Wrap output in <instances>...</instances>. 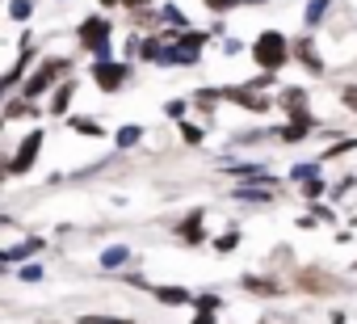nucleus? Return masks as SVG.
<instances>
[{
    "label": "nucleus",
    "mask_w": 357,
    "mask_h": 324,
    "mask_svg": "<svg viewBox=\"0 0 357 324\" xmlns=\"http://www.w3.org/2000/svg\"><path fill=\"white\" fill-rule=\"evenodd\" d=\"M223 93V101H236L244 114H269V110H278L269 97H261V93H252V89H244V84H227V89H219Z\"/></svg>",
    "instance_id": "nucleus-7"
},
{
    "label": "nucleus",
    "mask_w": 357,
    "mask_h": 324,
    "mask_svg": "<svg viewBox=\"0 0 357 324\" xmlns=\"http://www.w3.org/2000/svg\"><path fill=\"white\" fill-rule=\"evenodd\" d=\"M219 51H223V55H240V51H244V43H240V38H223V43H219Z\"/></svg>",
    "instance_id": "nucleus-38"
},
{
    "label": "nucleus",
    "mask_w": 357,
    "mask_h": 324,
    "mask_svg": "<svg viewBox=\"0 0 357 324\" xmlns=\"http://www.w3.org/2000/svg\"><path fill=\"white\" fill-rule=\"evenodd\" d=\"M286 118H307L311 114V97H307V89L303 84H286L282 93H278V101H273Z\"/></svg>",
    "instance_id": "nucleus-10"
},
{
    "label": "nucleus",
    "mask_w": 357,
    "mask_h": 324,
    "mask_svg": "<svg viewBox=\"0 0 357 324\" xmlns=\"http://www.w3.org/2000/svg\"><path fill=\"white\" fill-rule=\"evenodd\" d=\"M215 320H219V311H198L190 324H215Z\"/></svg>",
    "instance_id": "nucleus-39"
},
{
    "label": "nucleus",
    "mask_w": 357,
    "mask_h": 324,
    "mask_svg": "<svg viewBox=\"0 0 357 324\" xmlns=\"http://www.w3.org/2000/svg\"><path fill=\"white\" fill-rule=\"evenodd\" d=\"M80 324H130L126 316H80Z\"/></svg>",
    "instance_id": "nucleus-35"
},
{
    "label": "nucleus",
    "mask_w": 357,
    "mask_h": 324,
    "mask_svg": "<svg viewBox=\"0 0 357 324\" xmlns=\"http://www.w3.org/2000/svg\"><path fill=\"white\" fill-rule=\"evenodd\" d=\"M340 101H344L349 114H357V84H344V89H340Z\"/></svg>",
    "instance_id": "nucleus-36"
},
{
    "label": "nucleus",
    "mask_w": 357,
    "mask_h": 324,
    "mask_svg": "<svg viewBox=\"0 0 357 324\" xmlns=\"http://www.w3.org/2000/svg\"><path fill=\"white\" fill-rule=\"evenodd\" d=\"M43 143H47V135H43V131H30V135L17 143V152L9 156V177H26V173L34 169V160H38Z\"/></svg>",
    "instance_id": "nucleus-5"
},
{
    "label": "nucleus",
    "mask_w": 357,
    "mask_h": 324,
    "mask_svg": "<svg viewBox=\"0 0 357 324\" xmlns=\"http://www.w3.org/2000/svg\"><path fill=\"white\" fill-rule=\"evenodd\" d=\"M76 43L93 59H114V17L109 13H89L76 26Z\"/></svg>",
    "instance_id": "nucleus-2"
},
{
    "label": "nucleus",
    "mask_w": 357,
    "mask_h": 324,
    "mask_svg": "<svg viewBox=\"0 0 357 324\" xmlns=\"http://www.w3.org/2000/svg\"><path fill=\"white\" fill-rule=\"evenodd\" d=\"M223 173H227V177H236L240 186H269V190H278V186H282V177H273L265 165H223Z\"/></svg>",
    "instance_id": "nucleus-9"
},
{
    "label": "nucleus",
    "mask_w": 357,
    "mask_h": 324,
    "mask_svg": "<svg viewBox=\"0 0 357 324\" xmlns=\"http://www.w3.org/2000/svg\"><path fill=\"white\" fill-rule=\"evenodd\" d=\"M298 190H303L307 202H319V198H328V177L324 173L319 177H307V182H298Z\"/></svg>",
    "instance_id": "nucleus-23"
},
{
    "label": "nucleus",
    "mask_w": 357,
    "mask_h": 324,
    "mask_svg": "<svg viewBox=\"0 0 357 324\" xmlns=\"http://www.w3.org/2000/svg\"><path fill=\"white\" fill-rule=\"evenodd\" d=\"M353 186H357V177H353V173H349V177H344V182H336V186H328V198H344V194H349V190H353Z\"/></svg>",
    "instance_id": "nucleus-34"
},
{
    "label": "nucleus",
    "mask_w": 357,
    "mask_h": 324,
    "mask_svg": "<svg viewBox=\"0 0 357 324\" xmlns=\"http://www.w3.org/2000/svg\"><path fill=\"white\" fill-rule=\"evenodd\" d=\"M164 118H172V122H181V118H190V101H185V97H172V101L164 105Z\"/></svg>",
    "instance_id": "nucleus-29"
},
{
    "label": "nucleus",
    "mask_w": 357,
    "mask_h": 324,
    "mask_svg": "<svg viewBox=\"0 0 357 324\" xmlns=\"http://www.w3.org/2000/svg\"><path fill=\"white\" fill-rule=\"evenodd\" d=\"M72 59L68 55H43L34 68H30V76L22 80V97H30V101H38V97H47L63 76H72Z\"/></svg>",
    "instance_id": "nucleus-1"
},
{
    "label": "nucleus",
    "mask_w": 357,
    "mask_h": 324,
    "mask_svg": "<svg viewBox=\"0 0 357 324\" xmlns=\"http://www.w3.org/2000/svg\"><path fill=\"white\" fill-rule=\"evenodd\" d=\"M89 80L101 93H122L130 80V59H93L89 64Z\"/></svg>",
    "instance_id": "nucleus-4"
},
{
    "label": "nucleus",
    "mask_w": 357,
    "mask_h": 324,
    "mask_svg": "<svg viewBox=\"0 0 357 324\" xmlns=\"http://www.w3.org/2000/svg\"><path fill=\"white\" fill-rule=\"evenodd\" d=\"M76 89H80V80H76V76H63V80L51 89V105H47V114H51V118H63V114H72Z\"/></svg>",
    "instance_id": "nucleus-11"
},
{
    "label": "nucleus",
    "mask_w": 357,
    "mask_h": 324,
    "mask_svg": "<svg viewBox=\"0 0 357 324\" xmlns=\"http://www.w3.org/2000/svg\"><path fill=\"white\" fill-rule=\"evenodd\" d=\"M236 198L240 202H252V207H269L278 198V190H269V186H236Z\"/></svg>",
    "instance_id": "nucleus-17"
},
{
    "label": "nucleus",
    "mask_w": 357,
    "mask_h": 324,
    "mask_svg": "<svg viewBox=\"0 0 357 324\" xmlns=\"http://www.w3.org/2000/svg\"><path fill=\"white\" fill-rule=\"evenodd\" d=\"M5 182H9V156L0 152V186H5Z\"/></svg>",
    "instance_id": "nucleus-40"
},
{
    "label": "nucleus",
    "mask_w": 357,
    "mask_h": 324,
    "mask_svg": "<svg viewBox=\"0 0 357 324\" xmlns=\"http://www.w3.org/2000/svg\"><path fill=\"white\" fill-rule=\"evenodd\" d=\"M311 219L332 228V223H336V211H332V207H324V202H311Z\"/></svg>",
    "instance_id": "nucleus-33"
},
{
    "label": "nucleus",
    "mask_w": 357,
    "mask_h": 324,
    "mask_svg": "<svg viewBox=\"0 0 357 324\" xmlns=\"http://www.w3.org/2000/svg\"><path fill=\"white\" fill-rule=\"evenodd\" d=\"M324 173V165H319V160H307V165H294L290 169V182L298 186V182H307V177H319Z\"/></svg>",
    "instance_id": "nucleus-28"
},
{
    "label": "nucleus",
    "mask_w": 357,
    "mask_h": 324,
    "mask_svg": "<svg viewBox=\"0 0 357 324\" xmlns=\"http://www.w3.org/2000/svg\"><path fill=\"white\" fill-rule=\"evenodd\" d=\"M240 249V232H223V236H215V253H236Z\"/></svg>",
    "instance_id": "nucleus-32"
},
{
    "label": "nucleus",
    "mask_w": 357,
    "mask_h": 324,
    "mask_svg": "<svg viewBox=\"0 0 357 324\" xmlns=\"http://www.w3.org/2000/svg\"><path fill=\"white\" fill-rule=\"evenodd\" d=\"M328 9H332V0H307V9H303V26H307V30H319V26H324V17H328Z\"/></svg>",
    "instance_id": "nucleus-19"
},
{
    "label": "nucleus",
    "mask_w": 357,
    "mask_h": 324,
    "mask_svg": "<svg viewBox=\"0 0 357 324\" xmlns=\"http://www.w3.org/2000/svg\"><path fill=\"white\" fill-rule=\"evenodd\" d=\"M68 126H72L76 135H89V139H105V126H101L97 118H84V114H72V118H68Z\"/></svg>",
    "instance_id": "nucleus-20"
},
{
    "label": "nucleus",
    "mask_w": 357,
    "mask_h": 324,
    "mask_svg": "<svg viewBox=\"0 0 357 324\" xmlns=\"http://www.w3.org/2000/svg\"><path fill=\"white\" fill-rule=\"evenodd\" d=\"M151 295H155V303H164V307H194V295H190L185 286H151Z\"/></svg>",
    "instance_id": "nucleus-15"
},
{
    "label": "nucleus",
    "mask_w": 357,
    "mask_h": 324,
    "mask_svg": "<svg viewBox=\"0 0 357 324\" xmlns=\"http://www.w3.org/2000/svg\"><path fill=\"white\" fill-rule=\"evenodd\" d=\"M244 5H248V0H202V9H211L215 17H227V13H236Z\"/></svg>",
    "instance_id": "nucleus-26"
},
{
    "label": "nucleus",
    "mask_w": 357,
    "mask_h": 324,
    "mask_svg": "<svg viewBox=\"0 0 357 324\" xmlns=\"http://www.w3.org/2000/svg\"><path fill=\"white\" fill-rule=\"evenodd\" d=\"M97 9H122V0H97Z\"/></svg>",
    "instance_id": "nucleus-41"
},
{
    "label": "nucleus",
    "mask_w": 357,
    "mask_h": 324,
    "mask_svg": "<svg viewBox=\"0 0 357 324\" xmlns=\"http://www.w3.org/2000/svg\"><path fill=\"white\" fill-rule=\"evenodd\" d=\"M155 13H160V26H168V30H190V13L181 5H172V0H160Z\"/></svg>",
    "instance_id": "nucleus-14"
},
{
    "label": "nucleus",
    "mask_w": 357,
    "mask_h": 324,
    "mask_svg": "<svg viewBox=\"0 0 357 324\" xmlns=\"http://www.w3.org/2000/svg\"><path fill=\"white\" fill-rule=\"evenodd\" d=\"M290 64H303L311 76H324V59H319V51H315V38H311V34L290 38Z\"/></svg>",
    "instance_id": "nucleus-8"
},
{
    "label": "nucleus",
    "mask_w": 357,
    "mask_h": 324,
    "mask_svg": "<svg viewBox=\"0 0 357 324\" xmlns=\"http://www.w3.org/2000/svg\"><path fill=\"white\" fill-rule=\"evenodd\" d=\"M240 286H244L248 295H261V299H278V295H286V282L273 278V274H244Z\"/></svg>",
    "instance_id": "nucleus-12"
},
{
    "label": "nucleus",
    "mask_w": 357,
    "mask_h": 324,
    "mask_svg": "<svg viewBox=\"0 0 357 324\" xmlns=\"http://www.w3.org/2000/svg\"><path fill=\"white\" fill-rule=\"evenodd\" d=\"M194 307H198V311H223V295H215V290L194 295Z\"/></svg>",
    "instance_id": "nucleus-30"
},
{
    "label": "nucleus",
    "mask_w": 357,
    "mask_h": 324,
    "mask_svg": "<svg viewBox=\"0 0 357 324\" xmlns=\"http://www.w3.org/2000/svg\"><path fill=\"white\" fill-rule=\"evenodd\" d=\"M290 286H298V290H311V295H319V290H340V282H332L328 274H319V270H303Z\"/></svg>",
    "instance_id": "nucleus-13"
},
{
    "label": "nucleus",
    "mask_w": 357,
    "mask_h": 324,
    "mask_svg": "<svg viewBox=\"0 0 357 324\" xmlns=\"http://www.w3.org/2000/svg\"><path fill=\"white\" fill-rule=\"evenodd\" d=\"M34 9H38L34 0H9V17H13L17 26H26V22L34 17Z\"/></svg>",
    "instance_id": "nucleus-25"
},
{
    "label": "nucleus",
    "mask_w": 357,
    "mask_h": 324,
    "mask_svg": "<svg viewBox=\"0 0 357 324\" xmlns=\"http://www.w3.org/2000/svg\"><path fill=\"white\" fill-rule=\"evenodd\" d=\"M176 126H181V143H190V147H202V139H206V126H198V122H190V118H181Z\"/></svg>",
    "instance_id": "nucleus-24"
},
{
    "label": "nucleus",
    "mask_w": 357,
    "mask_h": 324,
    "mask_svg": "<svg viewBox=\"0 0 357 324\" xmlns=\"http://www.w3.org/2000/svg\"><path fill=\"white\" fill-rule=\"evenodd\" d=\"M176 240H181V244H190V249H198V244H206V211L202 207H194L190 215H181V219H176Z\"/></svg>",
    "instance_id": "nucleus-6"
},
{
    "label": "nucleus",
    "mask_w": 357,
    "mask_h": 324,
    "mask_svg": "<svg viewBox=\"0 0 357 324\" xmlns=\"http://www.w3.org/2000/svg\"><path fill=\"white\" fill-rule=\"evenodd\" d=\"M349 152H357V135H344V139H336L332 147H324V152H319V165H328V160H340V156H349Z\"/></svg>",
    "instance_id": "nucleus-22"
},
{
    "label": "nucleus",
    "mask_w": 357,
    "mask_h": 324,
    "mask_svg": "<svg viewBox=\"0 0 357 324\" xmlns=\"http://www.w3.org/2000/svg\"><path fill=\"white\" fill-rule=\"evenodd\" d=\"M273 84H278V72H261V76H248V80H244V89H252V93L273 89Z\"/></svg>",
    "instance_id": "nucleus-31"
},
{
    "label": "nucleus",
    "mask_w": 357,
    "mask_h": 324,
    "mask_svg": "<svg viewBox=\"0 0 357 324\" xmlns=\"http://www.w3.org/2000/svg\"><path fill=\"white\" fill-rule=\"evenodd\" d=\"M139 139H143V126H139V122H130V126H118V135H114V143H118V147H135Z\"/></svg>",
    "instance_id": "nucleus-27"
},
{
    "label": "nucleus",
    "mask_w": 357,
    "mask_h": 324,
    "mask_svg": "<svg viewBox=\"0 0 357 324\" xmlns=\"http://www.w3.org/2000/svg\"><path fill=\"white\" fill-rule=\"evenodd\" d=\"M17 278H22V282H43V265H22Z\"/></svg>",
    "instance_id": "nucleus-37"
},
{
    "label": "nucleus",
    "mask_w": 357,
    "mask_h": 324,
    "mask_svg": "<svg viewBox=\"0 0 357 324\" xmlns=\"http://www.w3.org/2000/svg\"><path fill=\"white\" fill-rule=\"evenodd\" d=\"M43 249H47V240H43V236H30V240H22V244H13V249H9V253H5V257H9V261H17V265H22V261H26V257H38V253H43Z\"/></svg>",
    "instance_id": "nucleus-18"
},
{
    "label": "nucleus",
    "mask_w": 357,
    "mask_h": 324,
    "mask_svg": "<svg viewBox=\"0 0 357 324\" xmlns=\"http://www.w3.org/2000/svg\"><path fill=\"white\" fill-rule=\"evenodd\" d=\"M38 114H43L38 101H30V97H22V93L5 101V122H9V118H38Z\"/></svg>",
    "instance_id": "nucleus-16"
},
{
    "label": "nucleus",
    "mask_w": 357,
    "mask_h": 324,
    "mask_svg": "<svg viewBox=\"0 0 357 324\" xmlns=\"http://www.w3.org/2000/svg\"><path fill=\"white\" fill-rule=\"evenodd\" d=\"M126 261H130V249H126V244H109V249H101V257H97L101 270H118V265H126Z\"/></svg>",
    "instance_id": "nucleus-21"
},
{
    "label": "nucleus",
    "mask_w": 357,
    "mask_h": 324,
    "mask_svg": "<svg viewBox=\"0 0 357 324\" xmlns=\"http://www.w3.org/2000/svg\"><path fill=\"white\" fill-rule=\"evenodd\" d=\"M248 55H252V64H257L261 72H282V68L290 64V38H286L282 30H261L257 43L248 47Z\"/></svg>",
    "instance_id": "nucleus-3"
}]
</instances>
